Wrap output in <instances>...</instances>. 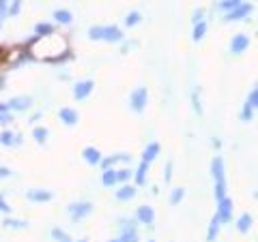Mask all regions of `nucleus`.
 <instances>
[{"mask_svg": "<svg viewBox=\"0 0 258 242\" xmlns=\"http://www.w3.org/2000/svg\"><path fill=\"white\" fill-rule=\"evenodd\" d=\"M88 37L93 41H108V43L123 41V32L116 26H91L88 28Z\"/></svg>", "mask_w": 258, "mask_h": 242, "instance_id": "nucleus-1", "label": "nucleus"}, {"mask_svg": "<svg viewBox=\"0 0 258 242\" xmlns=\"http://www.w3.org/2000/svg\"><path fill=\"white\" fill-rule=\"evenodd\" d=\"M91 212H93V204H91V201H78V204L69 206V216L74 221H82L84 216H88Z\"/></svg>", "mask_w": 258, "mask_h": 242, "instance_id": "nucleus-2", "label": "nucleus"}, {"mask_svg": "<svg viewBox=\"0 0 258 242\" xmlns=\"http://www.w3.org/2000/svg\"><path fill=\"white\" fill-rule=\"evenodd\" d=\"M147 101H149V92H147V88H136V90L132 92V96H129L132 109H134V111H138V114L144 109V105H147Z\"/></svg>", "mask_w": 258, "mask_h": 242, "instance_id": "nucleus-3", "label": "nucleus"}, {"mask_svg": "<svg viewBox=\"0 0 258 242\" xmlns=\"http://www.w3.org/2000/svg\"><path fill=\"white\" fill-rule=\"evenodd\" d=\"M258 107V90L256 88H252L249 90V94H247V101H245V107H243V111H241V118L245 120V123H249L252 120V116H254V109Z\"/></svg>", "mask_w": 258, "mask_h": 242, "instance_id": "nucleus-4", "label": "nucleus"}, {"mask_svg": "<svg viewBox=\"0 0 258 242\" xmlns=\"http://www.w3.org/2000/svg\"><path fill=\"white\" fill-rule=\"evenodd\" d=\"M217 221L220 223H230V219H232V199H228V197H224L222 201H217Z\"/></svg>", "mask_w": 258, "mask_h": 242, "instance_id": "nucleus-5", "label": "nucleus"}, {"mask_svg": "<svg viewBox=\"0 0 258 242\" xmlns=\"http://www.w3.org/2000/svg\"><path fill=\"white\" fill-rule=\"evenodd\" d=\"M93 88H95V82L93 79H84V82H78L76 88H74V96L78 101H84L88 94L93 92Z\"/></svg>", "mask_w": 258, "mask_h": 242, "instance_id": "nucleus-6", "label": "nucleus"}, {"mask_svg": "<svg viewBox=\"0 0 258 242\" xmlns=\"http://www.w3.org/2000/svg\"><path fill=\"white\" fill-rule=\"evenodd\" d=\"M211 174H213L215 184H226V178H224V161H222V157H215V159L211 161Z\"/></svg>", "mask_w": 258, "mask_h": 242, "instance_id": "nucleus-7", "label": "nucleus"}, {"mask_svg": "<svg viewBox=\"0 0 258 242\" xmlns=\"http://www.w3.org/2000/svg\"><path fill=\"white\" fill-rule=\"evenodd\" d=\"M247 47H249V37H245V35L232 37V41H230V52L232 54H243Z\"/></svg>", "mask_w": 258, "mask_h": 242, "instance_id": "nucleus-8", "label": "nucleus"}, {"mask_svg": "<svg viewBox=\"0 0 258 242\" xmlns=\"http://www.w3.org/2000/svg\"><path fill=\"white\" fill-rule=\"evenodd\" d=\"M58 118L62 120L67 127H74V125H78V120H80V116H78V111L76 109H71V107H62L60 111H58Z\"/></svg>", "mask_w": 258, "mask_h": 242, "instance_id": "nucleus-9", "label": "nucleus"}, {"mask_svg": "<svg viewBox=\"0 0 258 242\" xmlns=\"http://www.w3.org/2000/svg\"><path fill=\"white\" fill-rule=\"evenodd\" d=\"M136 219H138L142 225H151L153 221H155V212H153L151 206H140L138 212H136Z\"/></svg>", "mask_w": 258, "mask_h": 242, "instance_id": "nucleus-10", "label": "nucleus"}, {"mask_svg": "<svg viewBox=\"0 0 258 242\" xmlns=\"http://www.w3.org/2000/svg\"><path fill=\"white\" fill-rule=\"evenodd\" d=\"M82 157H84V161H86L88 165H99V163H101V152L97 150L95 146L84 148V150H82Z\"/></svg>", "mask_w": 258, "mask_h": 242, "instance_id": "nucleus-11", "label": "nucleus"}, {"mask_svg": "<svg viewBox=\"0 0 258 242\" xmlns=\"http://www.w3.org/2000/svg\"><path fill=\"white\" fill-rule=\"evenodd\" d=\"M249 11H252V7H249V5H239V7H235L232 11L226 13V22H235V20L245 18V15H247Z\"/></svg>", "mask_w": 258, "mask_h": 242, "instance_id": "nucleus-12", "label": "nucleus"}, {"mask_svg": "<svg viewBox=\"0 0 258 242\" xmlns=\"http://www.w3.org/2000/svg\"><path fill=\"white\" fill-rule=\"evenodd\" d=\"M26 197L30 201H37V204H41V201H50L52 199V191H43V189H32L26 193Z\"/></svg>", "mask_w": 258, "mask_h": 242, "instance_id": "nucleus-13", "label": "nucleus"}, {"mask_svg": "<svg viewBox=\"0 0 258 242\" xmlns=\"http://www.w3.org/2000/svg\"><path fill=\"white\" fill-rule=\"evenodd\" d=\"M9 109H15V111H24L30 107V96H13V99L7 103Z\"/></svg>", "mask_w": 258, "mask_h": 242, "instance_id": "nucleus-14", "label": "nucleus"}, {"mask_svg": "<svg viewBox=\"0 0 258 242\" xmlns=\"http://www.w3.org/2000/svg\"><path fill=\"white\" fill-rule=\"evenodd\" d=\"M120 242H138V236H136V225L134 223H125L123 231H120Z\"/></svg>", "mask_w": 258, "mask_h": 242, "instance_id": "nucleus-15", "label": "nucleus"}, {"mask_svg": "<svg viewBox=\"0 0 258 242\" xmlns=\"http://www.w3.org/2000/svg\"><path fill=\"white\" fill-rule=\"evenodd\" d=\"M159 155V144L157 142H153V144H149L147 148H144V155H142V161L144 163H151L153 159H155Z\"/></svg>", "mask_w": 258, "mask_h": 242, "instance_id": "nucleus-16", "label": "nucleus"}, {"mask_svg": "<svg viewBox=\"0 0 258 242\" xmlns=\"http://www.w3.org/2000/svg\"><path fill=\"white\" fill-rule=\"evenodd\" d=\"M136 187H129V184H125V187H120V191H116V199L120 201H127V199H134L136 197Z\"/></svg>", "mask_w": 258, "mask_h": 242, "instance_id": "nucleus-17", "label": "nucleus"}, {"mask_svg": "<svg viewBox=\"0 0 258 242\" xmlns=\"http://www.w3.org/2000/svg\"><path fill=\"white\" fill-rule=\"evenodd\" d=\"M220 221H217V216H213L211 219V225H209V231H207V242H215L217 233H220Z\"/></svg>", "mask_w": 258, "mask_h": 242, "instance_id": "nucleus-18", "label": "nucleus"}, {"mask_svg": "<svg viewBox=\"0 0 258 242\" xmlns=\"http://www.w3.org/2000/svg\"><path fill=\"white\" fill-rule=\"evenodd\" d=\"M249 227H252V216H249L247 212H245V214H241V216H239V221H237V229H239L241 233H247Z\"/></svg>", "mask_w": 258, "mask_h": 242, "instance_id": "nucleus-19", "label": "nucleus"}, {"mask_svg": "<svg viewBox=\"0 0 258 242\" xmlns=\"http://www.w3.org/2000/svg\"><path fill=\"white\" fill-rule=\"evenodd\" d=\"M101 182H103V187H114L116 184V172L114 169H103Z\"/></svg>", "mask_w": 258, "mask_h": 242, "instance_id": "nucleus-20", "label": "nucleus"}, {"mask_svg": "<svg viewBox=\"0 0 258 242\" xmlns=\"http://www.w3.org/2000/svg\"><path fill=\"white\" fill-rule=\"evenodd\" d=\"M54 20L60 22V24H71L74 15H71V11H67V9H58V11H54Z\"/></svg>", "mask_w": 258, "mask_h": 242, "instance_id": "nucleus-21", "label": "nucleus"}, {"mask_svg": "<svg viewBox=\"0 0 258 242\" xmlns=\"http://www.w3.org/2000/svg\"><path fill=\"white\" fill-rule=\"evenodd\" d=\"M0 144H3V146H15V144H20V137L15 140V135L11 131H3V135H0Z\"/></svg>", "mask_w": 258, "mask_h": 242, "instance_id": "nucleus-22", "label": "nucleus"}, {"mask_svg": "<svg viewBox=\"0 0 258 242\" xmlns=\"http://www.w3.org/2000/svg\"><path fill=\"white\" fill-rule=\"evenodd\" d=\"M52 238H54L56 242H74L69 233L64 231V229H60V227H54V229H52Z\"/></svg>", "mask_w": 258, "mask_h": 242, "instance_id": "nucleus-23", "label": "nucleus"}, {"mask_svg": "<svg viewBox=\"0 0 258 242\" xmlns=\"http://www.w3.org/2000/svg\"><path fill=\"white\" fill-rule=\"evenodd\" d=\"M47 129H43V127H35V131H32V137L37 140V144H45V140H47Z\"/></svg>", "mask_w": 258, "mask_h": 242, "instance_id": "nucleus-24", "label": "nucleus"}, {"mask_svg": "<svg viewBox=\"0 0 258 242\" xmlns=\"http://www.w3.org/2000/svg\"><path fill=\"white\" fill-rule=\"evenodd\" d=\"M5 225L11 229H26L28 223L26 221H20V219H5Z\"/></svg>", "mask_w": 258, "mask_h": 242, "instance_id": "nucleus-25", "label": "nucleus"}, {"mask_svg": "<svg viewBox=\"0 0 258 242\" xmlns=\"http://www.w3.org/2000/svg\"><path fill=\"white\" fill-rule=\"evenodd\" d=\"M205 32H207V24L205 22L194 24V41H200V39L205 37Z\"/></svg>", "mask_w": 258, "mask_h": 242, "instance_id": "nucleus-26", "label": "nucleus"}, {"mask_svg": "<svg viewBox=\"0 0 258 242\" xmlns=\"http://www.w3.org/2000/svg\"><path fill=\"white\" fill-rule=\"evenodd\" d=\"M0 123H11V109L9 105H5V103H0Z\"/></svg>", "mask_w": 258, "mask_h": 242, "instance_id": "nucleus-27", "label": "nucleus"}, {"mask_svg": "<svg viewBox=\"0 0 258 242\" xmlns=\"http://www.w3.org/2000/svg\"><path fill=\"white\" fill-rule=\"evenodd\" d=\"M147 169H149V163H140V167H138V172H136V182L138 184H144V174H147Z\"/></svg>", "mask_w": 258, "mask_h": 242, "instance_id": "nucleus-28", "label": "nucleus"}, {"mask_svg": "<svg viewBox=\"0 0 258 242\" xmlns=\"http://www.w3.org/2000/svg\"><path fill=\"white\" fill-rule=\"evenodd\" d=\"M183 197H185V189H174V191H172V195H170V204L176 206Z\"/></svg>", "mask_w": 258, "mask_h": 242, "instance_id": "nucleus-29", "label": "nucleus"}, {"mask_svg": "<svg viewBox=\"0 0 258 242\" xmlns=\"http://www.w3.org/2000/svg\"><path fill=\"white\" fill-rule=\"evenodd\" d=\"M138 22H140V13H138V11L127 13V18H125V24H127V26H136Z\"/></svg>", "mask_w": 258, "mask_h": 242, "instance_id": "nucleus-30", "label": "nucleus"}, {"mask_svg": "<svg viewBox=\"0 0 258 242\" xmlns=\"http://www.w3.org/2000/svg\"><path fill=\"white\" fill-rule=\"evenodd\" d=\"M129 178H132V172H129V169H118L116 172V182H125Z\"/></svg>", "mask_w": 258, "mask_h": 242, "instance_id": "nucleus-31", "label": "nucleus"}, {"mask_svg": "<svg viewBox=\"0 0 258 242\" xmlns=\"http://www.w3.org/2000/svg\"><path fill=\"white\" fill-rule=\"evenodd\" d=\"M239 5H241L239 0H224V3H222L220 7H222L224 11H232V9H235V7H239Z\"/></svg>", "mask_w": 258, "mask_h": 242, "instance_id": "nucleus-32", "label": "nucleus"}, {"mask_svg": "<svg viewBox=\"0 0 258 242\" xmlns=\"http://www.w3.org/2000/svg\"><path fill=\"white\" fill-rule=\"evenodd\" d=\"M37 35H52V26H50V24H39V26H37Z\"/></svg>", "mask_w": 258, "mask_h": 242, "instance_id": "nucleus-33", "label": "nucleus"}, {"mask_svg": "<svg viewBox=\"0 0 258 242\" xmlns=\"http://www.w3.org/2000/svg\"><path fill=\"white\" fill-rule=\"evenodd\" d=\"M203 18H205V9H198V11H194L191 22H194V24H200V22H205Z\"/></svg>", "mask_w": 258, "mask_h": 242, "instance_id": "nucleus-34", "label": "nucleus"}, {"mask_svg": "<svg viewBox=\"0 0 258 242\" xmlns=\"http://www.w3.org/2000/svg\"><path fill=\"white\" fill-rule=\"evenodd\" d=\"M194 109H196L198 114H203V107H200V99H198L196 92H194Z\"/></svg>", "mask_w": 258, "mask_h": 242, "instance_id": "nucleus-35", "label": "nucleus"}, {"mask_svg": "<svg viewBox=\"0 0 258 242\" xmlns=\"http://www.w3.org/2000/svg\"><path fill=\"white\" fill-rule=\"evenodd\" d=\"M11 174H13V172H11L9 167H3V165H0V178H9Z\"/></svg>", "mask_w": 258, "mask_h": 242, "instance_id": "nucleus-36", "label": "nucleus"}, {"mask_svg": "<svg viewBox=\"0 0 258 242\" xmlns=\"http://www.w3.org/2000/svg\"><path fill=\"white\" fill-rule=\"evenodd\" d=\"M0 212H5V214H7V212H11V208L5 204V199H3V197H0Z\"/></svg>", "mask_w": 258, "mask_h": 242, "instance_id": "nucleus-37", "label": "nucleus"}, {"mask_svg": "<svg viewBox=\"0 0 258 242\" xmlns=\"http://www.w3.org/2000/svg\"><path fill=\"white\" fill-rule=\"evenodd\" d=\"M170 172H172V163H168V167H166V180H168V182H170V178H172Z\"/></svg>", "mask_w": 258, "mask_h": 242, "instance_id": "nucleus-38", "label": "nucleus"}, {"mask_svg": "<svg viewBox=\"0 0 258 242\" xmlns=\"http://www.w3.org/2000/svg\"><path fill=\"white\" fill-rule=\"evenodd\" d=\"M74 242H76V240H74ZM78 242H88V240H84V238H82V240H78Z\"/></svg>", "mask_w": 258, "mask_h": 242, "instance_id": "nucleus-39", "label": "nucleus"}, {"mask_svg": "<svg viewBox=\"0 0 258 242\" xmlns=\"http://www.w3.org/2000/svg\"><path fill=\"white\" fill-rule=\"evenodd\" d=\"M110 242H120V240H110Z\"/></svg>", "mask_w": 258, "mask_h": 242, "instance_id": "nucleus-40", "label": "nucleus"}, {"mask_svg": "<svg viewBox=\"0 0 258 242\" xmlns=\"http://www.w3.org/2000/svg\"><path fill=\"white\" fill-rule=\"evenodd\" d=\"M149 242H153V240H149Z\"/></svg>", "mask_w": 258, "mask_h": 242, "instance_id": "nucleus-41", "label": "nucleus"}]
</instances>
